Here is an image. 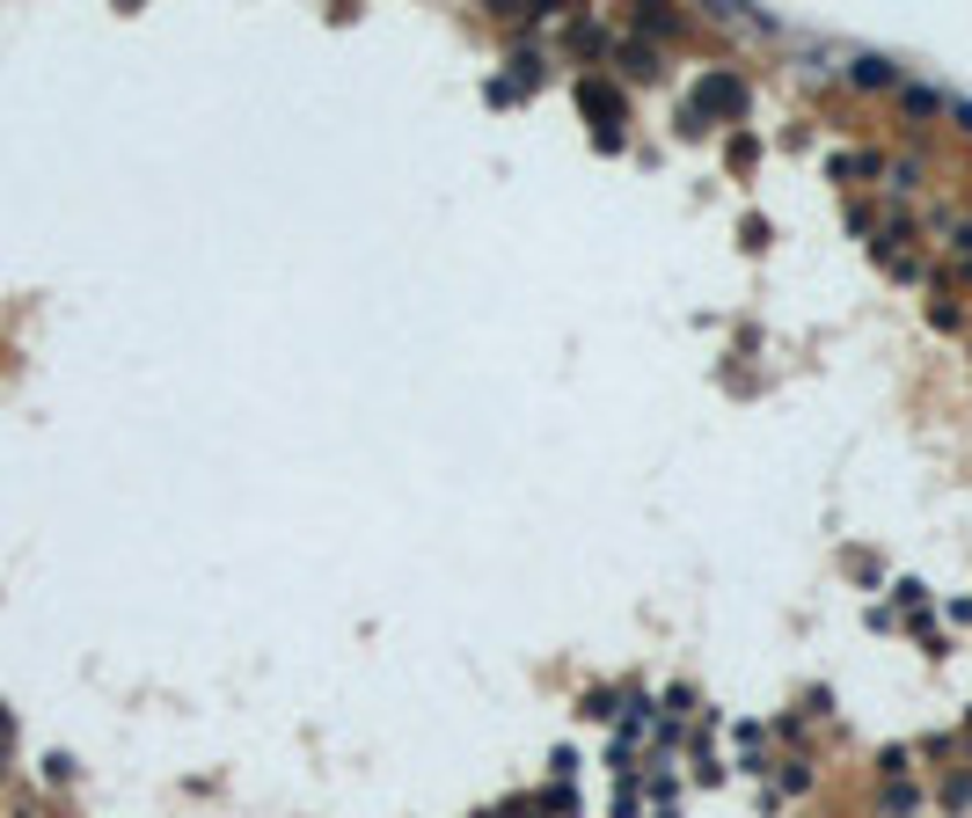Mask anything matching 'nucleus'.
<instances>
[{"label":"nucleus","instance_id":"f257e3e1","mask_svg":"<svg viewBox=\"0 0 972 818\" xmlns=\"http://www.w3.org/2000/svg\"><path fill=\"white\" fill-rule=\"evenodd\" d=\"M746 103V88H739V73H709L702 88H695V103H688V132H702L717 110H739Z\"/></svg>","mask_w":972,"mask_h":818},{"label":"nucleus","instance_id":"f03ea898","mask_svg":"<svg viewBox=\"0 0 972 818\" xmlns=\"http://www.w3.org/2000/svg\"><path fill=\"white\" fill-rule=\"evenodd\" d=\"M849 73H855V81H863V88H884V81H892V67H884V59H870V52H863V59H855V67H849Z\"/></svg>","mask_w":972,"mask_h":818},{"label":"nucleus","instance_id":"7ed1b4c3","mask_svg":"<svg viewBox=\"0 0 972 818\" xmlns=\"http://www.w3.org/2000/svg\"><path fill=\"white\" fill-rule=\"evenodd\" d=\"M585 110H593V118H615V95H607V88L593 81V88H585Z\"/></svg>","mask_w":972,"mask_h":818},{"label":"nucleus","instance_id":"20e7f679","mask_svg":"<svg viewBox=\"0 0 972 818\" xmlns=\"http://www.w3.org/2000/svg\"><path fill=\"white\" fill-rule=\"evenodd\" d=\"M958 118H965V132H972V103H958Z\"/></svg>","mask_w":972,"mask_h":818}]
</instances>
